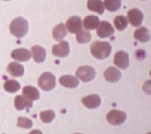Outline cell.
Instances as JSON below:
<instances>
[{"label": "cell", "mask_w": 151, "mask_h": 134, "mask_svg": "<svg viewBox=\"0 0 151 134\" xmlns=\"http://www.w3.org/2000/svg\"><path fill=\"white\" fill-rule=\"evenodd\" d=\"M92 55L97 59H105L110 56L112 47L110 43L106 41H95L91 44Z\"/></svg>", "instance_id": "cell-1"}, {"label": "cell", "mask_w": 151, "mask_h": 134, "mask_svg": "<svg viewBox=\"0 0 151 134\" xmlns=\"http://www.w3.org/2000/svg\"><path fill=\"white\" fill-rule=\"evenodd\" d=\"M10 33L17 38L24 37L28 31V22L22 17L12 21L9 25Z\"/></svg>", "instance_id": "cell-2"}, {"label": "cell", "mask_w": 151, "mask_h": 134, "mask_svg": "<svg viewBox=\"0 0 151 134\" xmlns=\"http://www.w3.org/2000/svg\"><path fill=\"white\" fill-rule=\"evenodd\" d=\"M37 84L42 90L49 92L56 87L55 75L50 72H44L39 77Z\"/></svg>", "instance_id": "cell-3"}, {"label": "cell", "mask_w": 151, "mask_h": 134, "mask_svg": "<svg viewBox=\"0 0 151 134\" xmlns=\"http://www.w3.org/2000/svg\"><path fill=\"white\" fill-rule=\"evenodd\" d=\"M76 75L78 79L83 82H88L92 81L96 76V70L90 66H80L76 72Z\"/></svg>", "instance_id": "cell-4"}, {"label": "cell", "mask_w": 151, "mask_h": 134, "mask_svg": "<svg viewBox=\"0 0 151 134\" xmlns=\"http://www.w3.org/2000/svg\"><path fill=\"white\" fill-rule=\"evenodd\" d=\"M127 114L125 112L119 110H110L106 115V120L110 124L113 126H119L125 122Z\"/></svg>", "instance_id": "cell-5"}, {"label": "cell", "mask_w": 151, "mask_h": 134, "mask_svg": "<svg viewBox=\"0 0 151 134\" xmlns=\"http://www.w3.org/2000/svg\"><path fill=\"white\" fill-rule=\"evenodd\" d=\"M65 26L67 31L71 34H78L83 31V21L79 16L70 17L66 21Z\"/></svg>", "instance_id": "cell-6"}, {"label": "cell", "mask_w": 151, "mask_h": 134, "mask_svg": "<svg viewBox=\"0 0 151 134\" xmlns=\"http://www.w3.org/2000/svg\"><path fill=\"white\" fill-rule=\"evenodd\" d=\"M133 27H140L144 21V14L138 9H132L127 12V19Z\"/></svg>", "instance_id": "cell-7"}, {"label": "cell", "mask_w": 151, "mask_h": 134, "mask_svg": "<svg viewBox=\"0 0 151 134\" xmlns=\"http://www.w3.org/2000/svg\"><path fill=\"white\" fill-rule=\"evenodd\" d=\"M70 45L66 41H61L58 44H55L52 47L53 55L57 57H66L70 54Z\"/></svg>", "instance_id": "cell-8"}, {"label": "cell", "mask_w": 151, "mask_h": 134, "mask_svg": "<svg viewBox=\"0 0 151 134\" xmlns=\"http://www.w3.org/2000/svg\"><path fill=\"white\" fill-rule=\"evenodd\" d=\"M114 64L118 68L125 70L129 66V55L125 51L121 50L115 53L114 57Z\"/></svg>", "instance_id": "cell-9"}, {"label": "cell", "mask_w": 151, "mask_h": 134, "mask_svg": "<svg viewBox=\"0 0 151 134\" xmlns=\"http://www.w3.org/2000/svg\"><path fill=\"white\" fill-rule=\"evenodd\" d=\"M114 33V28L108 21H102L99 23L97 28V35L100 38H106Z\"/></svg>", "instance_id": "cell-10"}, {"label": "cell", "mask_w": 151, "mask_h": 134, "mask_svg": "<svg viewBox=\"0 0 151 134\" xmlns=\"http://www.w3.org/2000/svg\"><path fill=\"white\" fill-rule=\"evenodd\" d=\"M82 103L88 109L98 108L101 105V97L98 95L92 94L83 97Z\"/></svg>", "instance_id": "cell-11"}, {"label": "cell", "mask_w": 151, "mask_h": 134, "mask_svg": "<svg viewBox=\"0 0 151 134\" xmlns=\"http://www.w3.org/2000/svg\"><path fill=\"white\" fill-rule=\"evenodd\" d=\"M11 57L15 61L27 62L32 58V53L25 48H19L12 52Z\"/></svg>", "instance_id": "cell-12"}, {"label": "cell", "mask_w": 151, "mask_h": 134, "mask_svg": "<svg viewBox=\"0 0 151 134\" xmlns=\"http://www.w3.org/2000/svg\"><path fill=\"white\" fill-rule=\"evenodd\" d=\"M104 77L105 80L109 82H118L122 77V72L115 67L111 66L104 72Z\"/></svg>", "instance_id": "cell-13"}, {"label": "cell", "mask_w": 151, "mask_h": 134, "mask_svg": "<svg viewBox=\"0 0 151 134\" xmlns=\"http://www.w3.org/2000/svg\"><path fill=\"white\" fill-rule=\"evenodd\" d=\"M14 105L16 110H23L25 108H32L33 107V101L27 99L23 95H16L14 100Z\"/></svg>", "instance_id": "cell-14"}, {"label": "cell", "mask_w": 151, "mask_h": 134, "mask_svg": "<svg viewBox=\"0 0 151 134\" xmlns=\"http://www.w3.org/2000/svg\"><path fill=\"white\" fill-rule=\"evenodd\" d=\"M7 72L12 77H21L24 75V66L17 62H10L7 67Z\"/></svg>", "instance_id": "cell-15"}, {"label": "cell", "mask_w": 151, "mask_h": 134, "mask_svg": "<svg viewBox=\"0 0 151 134\" xmlns=\"http://www.w3.org/2000/svg\"><path fill=\"white\" fill-rule=\"evenodd\" d=\"M59 82L61 85L68 88H75L79 85V79L71 75H66L61 76L59 79Z\"/></svg>", "instance_id": "cell-16"}, {"label": "cell", "mask_w": 151, "mask_h": 134, "mask_svg": "<svg viewBox=\"0 0 151 134\" xmlns=\"http://www.w3.org/2000/svg\"><path fill=\"white\" fill-rule=\"evenodd\" d=\"M22 95L27 99L32 101H37L40 98V93L37 88L31 85H28L22 88Z\"/></svg>", "instance_id": "cell-17"}, {"label": "cell", "mask_w": 151, "mask_h": 134, "mask_svg": "<svg viewBox=\"0 0 151 134\" xmlns=\"http://www.w3.org/2000/svg\"><path fill=\"white\" fill-rule=\"evenodd\" d=\"M32 53L33 59L37 63L43 62L46 59V50L38 45H35L32 47Z\"/></svg>", "instance_id": "cell-18"}, {"label": "cell", "mask_w": 151, "mask_h": 134, "mask_svg": "<svg viewBox=\"0 0 151 134\" xmlns=\"http://www.w3.org/2000/svg\"><path fill=\"white\" fill-rule=\"evenodd\" d=\"M134 37L136 39L137 41H140L141 43L148 42L150 39V31L146 27H141V28L134 31Z\"/></svg>", "instance_id": "cell-19"}, {"label": "cell", "mask_w": 151, "mask_h": 134, "mask_svg": "<svg viewBox=\"0 0 151 134\" xmlns=\"http://www.w3.org/2000/svg\"><path fill=\"white\" fill-rule=\"evenodd\" d=\"M99 19L96 15H88L84 19L83 21V26L87 31L95 30L99 24Z\"/></svg>", "instance_id": "cell-20"}, {"label": "cell", "mask_w": 151, "mask_h": 134, "mask_svg": "<svg viewBox=\"0 0 151 134\" xmlns=\"http://www.w3.org/2000/svg\"><path fill=\"white\" fill-rule=\"evenodd\" d=\"M67 35V30L63 23L57 24L53 29V37L55 41H61Z\"/></svg>", "instance_id": "cell-21"}, {"label": "cell", "mask_w": 151, "mask_h": 134, "mask_svg": "<svg viewBox=\"0 0 151 134\" xmlns=\"http://www.w3.org/2000/svg\"><path fill=\"white\" fill-rule=\"evenodd\" d=\"M87 8L88 10L98 13L99 15H102L105 11L104 4L101 0H88Z\"/></svg>", "instance_id": "cell-22"}, {"label": "cell", "mask_w": 151, "mask_h": 134, "mask_svg": "<svg viewBox=\"0 0 151 134\" xmlns=\"http://www.w3.org/2000/svg\"><path fill=\"white\" fill-rule=\"evenodd\" d=\"M3 88L9 93H15L20 89L21 85L15 79H8L3 84Z\"/></svg>", "instance_id": "cell-23"}, {"label": "cell", "mask_w": 151, "mask_h": 134, "mask_svg": "<svg viewBox=\"0 0 151 134\" xmlns=\"http://www.w3.org/2000/svg\"><path fill=\"white\" fill-rule=\"evenodd\" d=\"M104 7L109 11L114 12L121 8L122 6V1L121 0H105L103 2Z\"/></svg>", "instance_id": "cell-24"}, {"label": "cell", "mask_w": 151, "mask_h": 134, "mask_svg": "<svg viewBox=\"0 0 151 134\" xmlns=\"http://www.w3.org/2000/svg\"><path fill=\"white\" fill-rule=\"evenodd\" d=\"M114 24L116 29H118V31H122L127 28V24H128V21H127V18H125L124 15H118L114 18Z\"/></svg>", "instance_id": "cell-25"}, {"label": "cell", "mask_w": 151, "mask_h": 134, "mask_svg": "<svg viewBox=\"0 0 151 134\" xmlns=\"http://www.w3.org/2000/svg\"><path fill=\"white\" fill-rule=\"evenodd\" d=\"M39 116L43 123H50L54 120L56 114L53 110H47L40 112Z\"/></svg>", "instance_id": "cell-26"}, {"label": "cell", "mask_w": 151, "mask_h": 134, "mask_svg": "<svg viewBox=\"0 0 151 134\" xmlns=\"http://www.w3.org/2000/svg\"><path fill=\"white\" fill-rule=\"evenodd\" d=\"M76 41L79 44H86L90 42L92 39V35L88 31H81L76 34Z\"/></svg>", "instance_id": "cell-27"}, {"label": "cell", "mask_w": 151, "mask_h": 134, "mask_svg": "<svg viewBox=\"0 0 151 134\" xmlns=\"http://www.w3.org/2000/svg\"><path fill=\"white\" fill-rule=\"evenodd\" d=\"M17 127L24 129H31L33 127V122L31 119L24 117H19L17 120Z\"/></svg>", "instance_id": "cell-28"}, {"label": "cell", "mask_w": 151, "mask_h": 134, "mask_svg": "<svg viewBox=\"0 0 151 134\" xmlns=\"http://www.w3.org/2000/svg\"><path fill=\"white\" fill-rule=\"evenodd\" d=\"M28 134H43V133L38 130H34L31 131Z\"/></svg>", "instance_id": "cell-29"}, {"label": "cell", "mask_w": 151, "mask_h": 134, "mask_svg": "<svg viewBox=\"0 0 151 134\" xmlns=\"http://www.w3.org/2000/svg\"><path fill=\"white\" fill-rule=\"evenodd\" d=\"M74 134H82V133H74Z\"/></svg>", "instance_id": "cell-30"}, {"label": "cell", "mask_w": 151, "mask_h": 134, "mask_svg": "<svg viewBox=\"0 0 151 134\" xmlns=\"http://www.w3.org/2000/svg\"><path fill=\"white\" fill-rule=\"evenodd\" d=\"M4 1H10V0H4Z\"/></svg>", "instance_id": "cell-31"}]
</instances>
